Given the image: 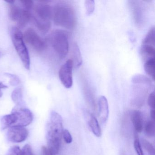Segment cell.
I'll return each instance as SVG.
<instances>
[{"label":"cell","mask_w":155,"mask_h":155,"mask_svg":"<svg viewBox=\"0 0 155 155\" xmlns=\"http://www.w3.org/2000/svg\"><path fill=\"white\" fill-rule=\"evenodd\" d=\"M131 119L136 132H141L143 129V119L141 112L139 110H133L131 113Z\"/></svg>","instance_id":"cell-14"},{"label":"cell","mask_w":155,"mask_h":155,"mask_svg":"<svg viewBox=\"0 0 155 155\" xmlns=\"http://www.w3.org/2000/svg\"><path fill=\"white\" fill-rule=\"evenodd\" d=\"M10 18L17 22L20 28H23L28 23L31 17L29 11L12 4L10 9Z\"/></svg>","instance_id":"cell-6"},{"label":"cell","mask_w":155,"mask_h":155,"mask_svg":"<svg viewBox=\"0 0 155 155\" xmlns=\"http://www.w3.org/2000/svg\"><path fill=\"white\" fill-rule=\"evenodd\" d=\"M130 7L132 10V14L137 25L141 26L143 23V10L141 5L138 1H130Z\"/></svg>","instance_id":"cell-12"},{"label":"cell","mask_w":155,"mask_h":155,"mask_svg":"<svg viewBox=\"0 0 155 155\" xmlns=\"http://www.w3.org/2000/svg\"><path fill=\"white\" fill-rule=\"evenodd\" d=\"M8 86L3 84L2 82L0 81V97H1L2 96V89L7 88Z\"/></svg>","instance_id":"cell-33"},{"label":"cell","mask_w":155,"mask_h":155,"mask_svg":"<svg viewBox=\"0 0 155 155\" xmlns=\"http://www.w3.org/2000/svg\"><path fill=\"white\" fill-rule=\"evenodd\" d=\"M12 99L17 105H21L22 101V92L21 88L15 89L12 94Z\"/></svg>","instance_id":"cell-20"},{"label":"cell","mask_w":155,"mask_h":155,"mask_svg":"<svg viewBox=\"0 0 155 155\" xmlns=\"http://www.w3.org/2000/svg\"><path fill=\"white\" fill-rule=\"evenodd\" d=\"M7 155H21V150L18 146H13L9 149Z\"/></svg>","instance_id":"cell-26"},{"label":"cell","mask_w":155,"mask_h":155,"mask_svg":"<svg viewBox=\"0 0 155 155\" xmlns=\"http://www.w3.org/2000/svg\"><path fill=\"white\" fill-rule=\"evenodd\" d=\"M28 134V130L24 127H11L8 130L7 137L11 142L20 143L25 140Z\"/></svg>","instance_id":"cell-10"},{"label":"cell","mask_w":155,"mask_h":155,"mask_svg":"<svg viewBox=\"0 0 155 155\" xmlns=\"http://www.w3.org/2000/svg\"><path fill=\"white\" fill-rule=\"evenodd\" d=\"M145 132L147 136L154 137L155 135V124L153 120L148 121L145 126Z\"/></svg>","instance_id":"cell-22"},{"label":"cell","mask_w":155,"mask_h":155,"mask_svg":"<svg viewBox=\"0 0 155 155\" xmlns=\"http://www.w3.org/2000/svg\"><path fill=\"white\" fill-rule=\"evenodd\" d=\"M134 148L138 155H144L143 150L141 148V145L137 133L135 134V139L134 142Z\"/></svg>","instance_id":"cell-25"},{"label":"cell","mask_w":155,"mask_h":155,"mask_svg":"<svg viewBox=\"0 0 155 155\" xmlns=\"http://www.w3.org/2000/svg\"><path fill=\"white\" fill-rule=\"evenodd\" d=\"M155 58H150L145 61L144 69L148 76L151 77L153 81L155 80Z\"/></svg>","instance_id":"cell-18"},{"label":"cell","mask_w":155,"mask_h":155,"mask_svg":"<svg viewBox=\"0 0 155 155\" xmlns=\"http://www.w3.org/2000/svg\"><path fill=\"white\" fill-rule=\"evenodd\" d=\"M71 60L73 62V67L78 69L82 65V58L78 46L74 42L71 46Z\"/></svg>","instance_id":"cell-13"},{"label":"cell","mask_w":155,"mask_h":155,"mask_svg":"<svg viewBox=\"0 0 155 155\" xmlns=\"http://www.w3.org/2000/svg\"><path fill=\"white\" fill-rule=\"evenodd\" d=\"M62 136H63L65 142L67 144H70L72 142V136L68 130L65 129L63 130V132H62Z\"/></svg>","instance_id":"cell-27"},{"label":"cell","mask_w":155,"mask_h":155,"mask_svg":"<svg viewBox=\"0 0 155 155\" xmlns=\"http://www.w3.org/2000/svg\"><path fill=\"white\" fill-rule=\"evenodd\" d=\"M73 68L72 61L69 59L61 66L59 71L60 80L62 85L67 88H70L73 85Z\"/></svg>","instance_id":"cell-9"},{"label":"cell","mask_w":155,"mask_h":155,"mask_svg":"<svg viewBox=\"0 0 155 155\" xmlns=\"http://www.w3.org/2000/svg\"><path fill=\"white\" fill-rule=\"evenodd\" d=\"M6 2H7V3H9V4H11V5H12V4H14V2H15V1H6Z\"/></svg>","instance_id":"cell-35"},{"label":"cell","mask_w":155,"mask_h":155,"mask_svg":"<svg viewBox=\"0 0 155 155\" xmlns=\"http://www.w3.org/2000/svg\"><path fill=\"white\" fill-rule=\"evenodd\" d=\"M141 143L144 148L148 152L150 155H155V149L150 142L145 139L141 138Z\"/></svg>","instance_id":"cell-23"},{"label":"cell","mask_w":155,"mask_h":155,"mask_svg":"<svg viewBox=\"0 0 155 155\" xmlns=\"http://www.w3.org/2000/svg\"><path fill=\"white\" fill-rule=\"evenodd\" d=\"M20 2L22 4L24 8L28 11H30L33 8L34 2L32 1H20Z\"/></svg>","instance_id":"cell-29"},{"label":"cell","mask_w":155,"mask_h":155,"mask_svg":"<svg viewBox=\"0 0 155 155\" xmlns=\"http://www.w3.org/2000/svg\"><path fill=\"white\" fill-rule=\"evenodd\" d=\"M11 37L13 45L24 67L26 69L29 70L30 59L28 51L24 41L22 32L19 29L14 27L12 29Z\"/></svg>","instance_id":"cell-5"},{"label":"cell","mask_w":155,"mask_h":155,"mask_svg":"<svg viewBox=\"0 0 155 155\" xmlns=\"http://www.w3.org/2000/svg\"><path fill=\"white\" fill-rule=\"evenodd\" d=\"M148 104L152 109H155V93L152 92L150 94L148 98Z\"/></svg>","instance_id":"cell-31"},{"label":"cell","mask_w":155,"mask_h":155,"mask_svg":"<svg viewBox=\"0 0 155 155\" xmlns=\"http://www.w3.org/2000/svg\"><path fill=\"white\" fill-rule=\"evenodd\" d=\"M84 4L86 9V14L88 16L92 14L95 10V1L93 0H87L85 2Z\"/></svg>","instance_id":"cell-24"},{"label":"cell","mask_w":155,"mask_h":155,"mask_svg":"<svg viewBox=\"0 0 155 155\" xmlns=\"http://www.w3.org/2000/svg\"><path fill=\"white\" fill-rule=\"evenodd\" d=\"M143 44H147L155 46V28H151L143 40Z\"/></svg>","instance_id":"cell-21"},{"label":"cell","mask_w":155,"mask_h":155,"mask_svg":"<svg viewBox=\"0 0 155 155\" xmlns=\"http://www.w3.org/2000/svg\"><path fill=\"white\" fill-rule=\"evenodd\" d=\"M155 46L142 43L140 48V54L145 61L155 58Z\"/></svg>","instance_id":"cell-15"},{"label":"cell","mask_w":155,"mask_h":155,"mask_svg":"<svg viewBox=\"0 0 155 155\" xmlns=\"http://www.w3.org/2000/svg\"><path fill=\"white\" fill-rule=\"evenodd\" d=\"M132 81L135 84H145L150 87H152V81L150 79L146 76L140 74L134 76L132 78Z\"/></svg>","instance_id":"cell-19"},{"label":"cell","mask_w":155,"mask_h":155,"mask_svg":"<svg viewBox=\"0 0 155 155\" xmlns=\"http://www.w3.org/2000/svg\"><path fill=\"white\" fill-rule=\"evenodd\" d=\"M12 112L15 114L17 117V122L14 127H26L32 122L33 115L28 109L21 105H17Z\"/></svg>","instance_id":"cell-7"},{"label":"cell","mask_w":155,"mask_h":155,"mask_svg":"<svg viewBox=\"0 0 155 155\" xmlns=\"http://www.w3.org/2000/svg\"><path fill=\"white\" fill-rule=\"evenodd\" d=\"M88 124L92 133L97 137L101 136V129L97 120L92 114L89 115Z\"/></svg>","instance_id":"cell-17"},{"label":"cell","mask_w":155,"mask_h":155,"mask_svg":"<svg viewBox=\"0 0 155 155\" xmlns=\"http://www.w3.org/2000/svg\"><path fill=\"white\" fill-rule=\"evenodd\" d=\"M69 34L63 30H56L51 35L50 40L52 48L60 59L67 56L69 51Z\"/></svg>","instance_id":"cell-4"},{"label":"cell","mask_w":155,"mask_h":155,"mask_svg":"<svg viewBox=\"0 0 155 155\" xmlns=\"http://www.w3.org/2000/svg\"><path fill=\"white\" fill-rule=\"evenodd\" d=\"M17 120L16 115L13 112H12L11 114L3 116L1 120L2 129L4 130L7 128L14 127Z\"/></svg>","instance_id":"cell-16"},{"label":"cell","mask_w":155,"mask_h":155,"mask_svg":"<svg viewBox=\"0 0 155 155\" xmlns=\"http://www.w3.org/2000/svg\"><path fill=\"white\" fill-rule=\"evenodd\" d=\"M5 75L10 78L11 80L10 81V83L12 86H17V85L19 84V79L17 76L13 75V74H10V73H6Z\"/></svg>","instance_id":"cell-28"},{"label":"cell","mask_w":155,"mask_h":155,"mask_svg":"<svg viewBox=\"0 0 155 155\" xmlns=\"http://www.w3.org/2000/svg\"><path fill=\"white\" fill-rule=\"evenodd\" d=\"M52 18L56 25L72 30L76 25V18L73 8L68 4L60 3L52 10Z\"/></svg>","instance_id":"cell-2"},{"label":"cell","mask_w":155,"mask_h":155,"mask_svg":"<svg viewBox=\"0 0 155 155\" xmlns=\"http://www.w3.org/2000/svg\"><path fill=\"white\" fill-rule=\"evenodd\" d=\"M99 117L102 123H105L109 116V106L106 97L101 96L98 101Z\"/></svg>","instance_id":"cell-11"},{"label":"cell","mask_w":155,"mask_h":155,"mask_svg":"<svg viewBox=\"0 0 155 155\" xmlns=\"http://www.w3.org/2000/svg\"><path fill=\"white\" fill-rule=\"evenodd\" d=\"M150 116L151 118L153 120V121L155 120V109H151L150 111Z\"/></svg>","instance_id":"cell-34"},{"label":"cell","mask_w":155,"mask_h":155,"mask_svg":"<svg viewBox=\"0 0 155 155\" xmlns=\"http://www.w3.org/2000/svg\"><path fill=\"white\" fill-rule=\"evenodd\" d=\"M33 20L37 28L43 33H46L51 27V20L52 18V10L46 3L37 4L34 8Z\"/></svg>","instance_id":"cell-3"},{"label":"cell","mask_w":155,"mask_h":155,"mask_svg":"<svg viewBox=\"0 0 155 155\" xmlns=\"http://www.w3.org/2000/svg\"><path fill=\"white\" fill-rule=\"evenodd\" d=\"M21 155H33L30 145L27 144L23 147L21 150Z\"/></svg>","instance_id":"cell-30"},{"label":"cell","mask_w":155,"mask_h":155,"mask_svg":"<svg viewBox=\"0 0 155 155\" xmlns=\"http://www.w3.org/2000/svg\"><path fill=\"white\" fill-rule=\"evenodd\" d=\"M23 36L26 42L37 51H42L46 48L47 44L44 40L33 29H28L24 32Z\"/></svg>","instance_id":"cell-8"},{"label":"cell","mask_w":155,"mask_h":155,"mask_svg":"<svg viewBox=\"0 0 155 155\" xmlns=\"http://www.w3.org/2000/svg\"><path fill=\"white\" fill-rule=\"evenodd\" d=\"M42 150L43 155H51L48 147H42Z\"/></svg>","instance_id":"cell-32"},{"label":"cell","mask_w":155,"mask_h":155,"mask_svg":"<svg viewBox=\"0 0 155 155\" xmlns=\"http://www.w3.org/2000/svg\"><path fill=\"white\" fill-rule=\"evenodd\" d=\"M62 122V117L59 114L51 111L46 134L48 148L51 155H57L59 150L63 131Z\"/></svg>","instance_id":"cell-1"}]
</instances>
